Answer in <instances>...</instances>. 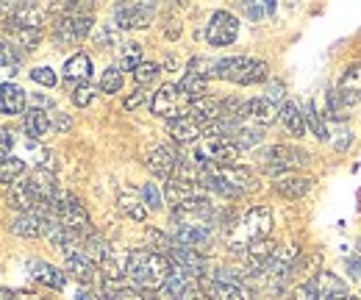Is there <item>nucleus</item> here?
Returning <instances> with one entry per match:
<instances>
[{"instance_id":"obj_1","label":"nucleus","mask_w":361,"mask_h":300,"mask_svg":"<svg viewBox=\"0 0 361 300\" xmlns=\"http://www.w3.org/2000/svg\"><path fill=\"white\" fill-rule=\"evenodd\" d=\"M173 264L167 256H159L153 251H131L128 253V278L136 289H161Z\"/></svg>"},{"instance_id":"obj_2","label":"nucleus","mask_w":361,"mask_h":300,"mask_svg":"<svg viewBox=\"0 0 361 300\" xmlns=\"http://www.w3.org/2000/svg\"><path fill=\"white\" fill-rule=\"evenodd\" d=\"M272 231V209L270 206H253L247 215L242 217L236 234L231 236V251H239L245 253L253 242H262L267 239Z\"/></svg>"},{"instance_id":"obj_3","label":"nucleus","mask_w":361,"mask_h":300,"mask_svg":"<svg viewBox=\"0 0 361 300\" xmlns=\"http://www.w3.org/2000/svg\"><path fill=\"white\" fill-rule=\"evenodd\" d=\"M298 256V248L295 245H286V248H278L275 251V256L259 270V272H253L250 275V281L259 287V289H264V292H281L283 289V284H286V278L292 275V261Z\"/></svg>"},{"instance_id":"obj_4","label":"nucleus","mask_w":361,"mask_h":300,"mask_svg":"<svg viewBox=\"0 0 361 300\" xmlns=\"http://www.w3.org/2000/svg\"><path fill=\"white\" fill-rule=\"evenodd\" d=\"M217 78L233 81V84H259L267 78V61L259 59H247V56H231L217 61Z\"/></svg>"},{"instance_id":"obj_5","label":"nucleus","mask_w":361,"mask_h":300,"mask_svg":"<svg viewBox=\"0 0 361 300\" xmlns=\"http://www.w3.org/2000/svg\"><path fill=\"white\" fill-rule=\"evenodd\" d=\"M239 148L226 136H203L195 148V162L200 167H233Z\"/></svg>"},{"instance_id":"obj_6","label":"nucleus","mask_w":361,"mask_h":300,"mask_svg":"<svg viewBox=\"0 0 361 300\" xmlns=\"http://www.w3.org/2000/svg\"><path fill=\"white\" fill-rule=\"evenodd\" d=\"M200 287L209 300H247V289L242 287V275L231 272L228 267H220L214 275H203Z\"/></svg>"},{"instance_id":"obj_7","label":"nucleus","mask_w":361,"mask_h":300,"mask_svg":"<svg viewBox=\"0 0 361 300\" xmlns=\"http://www.w3.org/2000/svg\"><path fill=\"white\" fill-rule=\"evenodd\" d=\"M189 106H192V100L180 92L178 84H164L153 95V100H150V112L156 117H167L170 123L178 120V117H186Z\"/></svg>"},{"instance_id":"obj_8","label":"nucleus","mask_w":361,"mask_h":300,"mask_svg":"<svg viewBox=\"0 0 361 300\" xmlns=\"http://www.w3.org/2000/svg\"><path fill=\"white\" fill-rule=\"evenodd\" d=\"M306 162H309V153L295 148V145H272L267 150H262V164L275 175L298 170Z\"/></svg>"},{"instance_id":"obj_9","label":"nucleus","mask_w":361,"mask_h":300,"mask_svg":"<svg viewBox=\"0 0 361 300\" xmlns=\"http://www.w3.org/2000/svg\"><path fill=\"white\" fill-rule=\"evenodd\" d=\"M92 31V14L90 11H78V14H64L56 25H53V37L61 44H78Z\"/></svg>"},{"instance_id":"obj_10","label":"nucleus","mask_w":361,"mask_h":300,"mask_svg":"<svg viewBox=\"0 0 361 300\" xmlns=\"http://www.w3.org/2000/svg\"><path fill=\"white\" fill-rule=\"evenodd\" d=\"M156 14L153 3H117L114 6V20L120 31H131V28H147L150 20Z\"/></svg>"},{"instance_id":"obj_11","label":"nucleus","mask_w":361,"mask_h":300,"mask_svg":"<svg viewBox=\"0 0 361 300\" xmlns=\"http://www.w3.org/2000/svg\"><path fill=\"white\" fill-rule=\"evenodd\" d=\"M239 34V23L231 11H214L212 20H209V28H206V40L214 47H226L236 40Z\"/></svg>"},{"instance_id":"obj_12","label":"nucleus","mask_w":361,"mask_h":300,"mask_svg":"<svg viewBox=\"0 0 361 300\" xmlns=\"http://www.w3.org/2000/svg\"><path fill=\"white\" fill-rule=\"evenodd\" d=\"M164 198H167V203H170L173 212H176V209L186 206V203H192V200H203V198H206V186H200V184H189V181H178V178H170L167 186H164Z\"/></svg>"},{"instance_id":"obj_13","label":"nucleus","mask_w":361,"mask_h":300,"mask_svg":"<svg viewBox=\"0 0 361 300\" xmlns=\"http://www.w3.org/2000/svg\"><path fill=\"white\" fill-rule=\"evenodd\" d=\"M167 256H170V264H173V267H180V270L189 272L192 278H203L206 270H209V261H206L203 253H197V251H192V248H183V245H173Z\"/></svg>"},{"instance_id":"obj_14","label":"nucleus","mask_w":361,"mask_h":300,"mask_svg":"<svg viewBox=\"0 0 361 300\" xmlns=\"http://www.w3.org/2000/svg\"><path fill=\"white\" fill-rule=\"evenodd\" d=\"M176 245L192 248V251H203L206 245H212V225H197V222H176Z\"/></svg>"},{"instance_id":"obj_15","label":"nucleus","mask_w":361,"mask_h":300,"mask_svg":"<svg viewBox=\"0 0 361 300\" xmlns=\"http://www.w3.org/2000/svg\"><path fill=\"white\" fill-rule=\"evenodd\" d=\"M178 162H180V156L170 145H159V148H153V150L147 153V167L153 170V175H159V178H164V181H170V178L176 175Z\"/></svg>"},{"instance_id":"obj_16","label":"nucleus","mask_w":361,"mask_h":300,"mask_svg":"<svg viewBox=\"0 0 361 300\" xmlns=\"http://www.w3.org/2000/svg\"><path fill=\"white\" fill-rule=\"evenodd\" d=\"M312 287L317 292V300H345L348 298V287L339 275L328 272V270H319L314 278H309Z\"/></svg>"},{"instance_id":"obj_17","label":"nucleus","mask_w":361,"mask_h":300,"mask_svg":"<svg viewBox=\"0 0 361 300\" xmlns=\"http://www.w3.org/2000/svg\"><path fill=\"white\" fill-rule=\"evenodd\" d=\"M278 112H281V109H278L275 103H270L267 97H256V100H250V103L242 106L239 120H242V123L250 120V123H256V126H270V123H275Z\"/></svg>"},{"instance_id":"obj_18","label":"nucleus","mask_w":361,"mask_h":300,"mask_svg":"<svg viewBox=\"0 0 361 300\" xmlns=\"http://www.w3.org/2000/svg\"><path fill=\"white\" fill-rule=\"evenodd\" d=\"M28 186H31V192L37 195V200H39V209L47 206V203H53L56 200V175L45 167H39V170L31 172V178H28Z\"/></svg>"},{"instance_id":"obj_19","label":"nucleus","mask_w":361,"mask_h":300,"mask_svg":"<svg viewBox=\"0 0 361 300\" xmlns=\"http://www.w3.org/2000/svg\"><path fill=\"white\" fill-rule=\"evenodd\" d=\"M28 272H31V278L37 281V284H42V287H50V289H64V284H67V275L59 270V267H53V264H47V261H31L28 264Z\"/></svg>"},{"instance_id":"obj_20","label":"nucleus","mask_w":361,"mask_h":300,"mask_svg":"<svg viewBox=\"0 0 361 300\" xmlns=\"http://www.w3.org/2000/svg\"><path fill=\"white\" fill-rule=\"evenodd\" d=\"M336 92H339V97H342L345 106H356V103H361V64L345 70V76L339 78Z\"/></svg>"},{"instance_id":"obj_21","label":"nucleus","mask_w":361,"mask_h":300,"mask_svg":"<svg viewBox=\"0 0 361 300\" xmlns=\"http://www.w3.org/2000/svg\"><path fill=\"white\" fill-rule=\"evenodd\" d=\"M8 206L17 209L20 215H23V212H37V209H39V200H37V195L31 192L28 181H17V184L8 186Z\"/></svg>"},{"instance_id":"obj_22","label":"nucleus","mask_w":361,"mask_h":300,"mask_svg":"<svg viewBox=\"0 0 361 300\" xmlns=\"http://www.w3.org/2000/svg\"><path fill=\"white\" fill-rule=\"evenodd\" d=\"M92 76V61L87 53H75L73 59H67V64H64V81L73 86H81L87 84Z\"/></svg>"},{"instance_id":"obj_23","label":"nucleus","mask_w":361,"mask_h":300,"mask_svg":"<svg viewBox=\"0 0 361 300\" xmlns=\"http://www.w3.org/2000/svg\"><path fill=\"white\" fill-rule=\"evenodd\" d=\"M11 231H14L17 236L34 239V236L45 234V217H42V212H23V215L14 217V222H11Z\"/></svg>"},{"instance_id":"obj_24","label":"nucleus","mask_w":361,"mask_h":300,"mask_svg":"<svg viewBox=\"0 0 361 300\" xmlns=\"http://www.w3.org/2000/svg\"><path fill=\"white\" fill-rule=\"evenodd\" d=\"M309 189H312V178H300V175H289V172L275 175V192L283 198H303Z\"/></svg>"},{"instance_id":"obj_25","label":"nucleus","mask_w":361,"mask_h":300,"mask_svg":"<svg viewBox=\"0 0 361 300\" xmlns=\"http://www.w3.org/2000/svg\"><path fill=\"white\" fill-rule=\"evenodd\" d=\"M0 112L3 114H23L25 112V92L17 84H0Z\"/></svg>"},{"instance_id":"obj_26","label":"nucleus","mask_w":361,"mask_h":300,"mask_svg":"<svg viewBox=\"0 0 361 300\" xmlns=\"http://www.w3.org/2000/svg\"><path fill=\"white\" fill-rule=\"evenodd\" d=\"M67 272L78 281V284H92L94 278H97V267H94V261L90 256H84V253H73V256H67Z\"/></svg>"},{"instance_id":"obj_27","label":"nucleus","mask_w":361,"mask_h":300,"mask_svg":"<svg viewBox=\"0 0 361 300\" xmlns=\"http://www.w3.org/2000/svg\"><path fill=\"white\" fill-rule=\"evenodd\" d=\"M278 117H281V123L286 126V131H289L292 136H303V131H306V114L300 112V106H298L295 100H286V103L281 106Z\"/></svg>"},{"instance_id":"obj_28","label":"nucleus","mask_w":361,"mask_h":300,"mask_svg":"<svg viewBox=\"0 0 361 300\" xmlns=\"http://www.w3.org/2000/svg\"><path fill=\"white\" fill-rule=\"evenodd\" d=\"M275 245H272L270 239H262V242H253L247 251H245V258H247V267H250V275L253 272H259L272 256H275Z\"/></svg>"},{"instance_id":"obj_29","label":"nucleus","mask_w":361,"mask_h":300,"mask_svg":"<svg viewBox=\"0 0 361 300\" xmlns=\"http://www.w3.org/2000/svg\"><path fill=\"white\" fill-rule=\"evenodd\" d=\"M262 136H264V133H262V126H256V123H239L228 139L242 150V148H256V145L262 142Z\"/></svg>"},{"instance_id":"obj_30","label":"nucleus","mask_w":361,"mask_h":300,"mask_svg":"<svg viewBox=\"0 0 361 300\" xmlns=\"http://www.w3.org/2000/svg\"><path fill=\"white\" fill-rule=\"evenodd\" d=\"M142 203H145V200H142V192H136L131 186L120 189V209L131 217V220H139V222H142V220L147 217V209H145Z\"/></svg>"},{"instance_id":"obj_31","label":"nucleus","mask_w":361,"mask_h":300,"mask_svg":"<svg viewBox=\"0 0 361 300\" xmlns=\"http://www.w3.org/2000/svg\"><path fill=\"white\" fill-rule=\"evenodd\" d=\"M200 126L192 120V117H178V120H173L170 123V136L180 142V145H189V142H197V136H200Z\"/></svg>"},{"instance_id":"obj_32","label":"nucleus","mask_w":361,"mask_h":300,"mask_svg":"<svg viewBox=\"0 0 361 300\" xmlns=\"http://www.w3.org/2000/svg\"><path fill=\"white\" fill-rule=\"evenodd\" d=\"M47 128H50V117H47L42 109H31V112L25 114V133H28L31 139L45 136Z\"/></svg>"},{"instance_id":"obj_33","label":"nucleus","mask_w":361,"mask_h":300,"mask_svg":"<svg viewBox=\"0 0 361 300\" xmlns=\"http://www.w3.org/2000/svg\"><path fill=\"white\" fill-rule=\"evenodd\" d=\"M206 84L209 81H203V78H197V76H192V73H186L183 78L178 81V89L195 103V100H200V97H206Z\"/></svg>"},{"instance_id":"obj_34","label":"nucleus","mask_w":361,"mask_h":300,"mask_svg":"<svg viewBox=\"0 0 361 300\" xmlns=\"http://www.w3.org/2000/svg\"><path fill=\"white\" fill-rule=\"evenodd\" d=\"M84 256H90L92 261H103V258L111 253V248H109V242L103 239V236H97V234H90L84 242Z\"/></svg>"},{"instance_id":"obj_35","label":"nucleus","mask_w":361,"mask_h":300,"mask_svg":"<svg viewBox=\"0 0 361 300\" xmlns=\"http://www.w3.org/2000/svg\"><path fill=\"white\" fill-rule=\"evenodd\" d=\"M8 28V34H11V42L20 44V47H37L39 40H42V31H37V28H14V25H6Z\"/></svg>"},{"instance_id":"obj_36","label":"nucleus","mask_w":361,"mask_h":300,"mask_svg":"<svg viewBox=\"0 0 361 300\" xmlns=\"http://www.w3.org/2000/svg\"><path fill=\"white\" fill-rule=\"evenodd\" d=\"M306 126H312L317 139H331V128L325 126V120H322V114H319L314 100H309V106H306Z\"/></svg>"},{"instance_id":"obj_37","label":"nucleus","mask_w":361,"mask_h":300,"mask_svg":"<svg viewBox=\"0 0 361 300\" xmlns=\"http://www.w3.org/2000/svg\"><path fill=\"white\" fill-rule=\"evenodd\" d=\"M20 50H17V44L11 42V40H6V37H0V64L3 67H8L11 73H17V67H20Z\"/></svg>"},{"instance_id":"obj_38","label":"nucleus","mask_w":361,"mask_h":300,"mask_svg":"<svg viewBox=\"0 0 361 300\" xmlns=\"http://www.w3.org/2000/svg\"><path fill=\"white\" fill-rule=\"evenodd\" d=\"M25 172V162L23 159H6L3 164H0V181L6 184V186H11V184H17V178Z\"/></svg>"},{"instance_id":"obj_39","label":"nucleus","mask_w":361,"mask_h":300,"mask_svg":"<svg viewBox=\"0 0 361 300\" xmlns=\"http://www.w3.org/2000/svg\"><path fill=\"white\" fill-rule=\"evenodd\" d=\"M120 89H123V70H120V67L103 70V76H100V92L114 95V92H120Z\"/></svg>"},{"instance_id":"obj_40","label":"nucleus","mask_w":361,"mask_h":300,"mask_svg":"<svg viewBox=\"0 0 361 300\" xmlns=\"http://www.w3.org/2000/svg\"><path fill=\"white\" fill-rule=\"evenodd\" d=\"M142 64V44L128 42L120 50V70H136Z\"/></svg>"},{"instance_id":"obj_41","label":"nucleus","mask_w":361,"mask_h":300,"mask_svg":"<svg viewBox=\"0 0 361 300\" xmlns=\"http://www.w3.org/2000/svg\"><path fill=\"white\" fill-rule=\"evenodd\" d=\"M156 76H159V64H153V61H142V64L134 70V78H136V84L139 86L150 84Z\"/></svg>"},{"instance_id":"obj_42","label":"nucleus","mask_w":361,"mask_h":300,"mask_svg":"<svg viewBox=\"0 0 361 300\" xmlns=\"http://www.w3.org/2000/svg\"><path fill=\"white\" fill-rule=\"evenodd\" d=\"M142 200H145V209H161V192L156 184H145L142 186Z\"/></svg>"},{"instance_id":"obj_43","label":"nucleus","mask_w":361,"mask_h":300,"mask_svg":"<svg viewBox=\"0 0 361 300\" xmlns=\"http://www.w3.org/2000/svg\"><path fill=\"white\" fill-rule=\"evenodd\" d=\"M92 97H94V86H90V84H81V86H75L73 89V103L75 106H90L92 103Z\"/></svg>"},{"instance_id":"obj_44","label":"nucleus","mask_w":361,"mask_h":300,"mask_svg":"<svg viewBox=\"0 0 361 300\" xmlns=\"http://www.w3.org/2000/svg\"><path fill=\"white\" fill-rule=\"evenodd\" d=\"M31 78L42 86H56V81H59L50 67H34V70H31Z\"/></svg>"},{"instance_id":"obj_45","label":"nucleus","mask_w":361,"mask_h":300,"mask_svg":"<svg viewBox=\"0 0 361 300\" xmlns=\"http://www.w3.org/2000/svg\"><path fill=\"white\" fill-rule=\"evenodd\" d=\"M245 11H247V17L259 20V17H264V14L275 11V3H272V0H264V6H259V3H245Z\"/></svg>"},{"instance_id":"obj_46","label":"nucleus","mask_w":361,"mask_h":300,"mask_svg":"<svg viewBox=\"0 0 361 300\" xmlns=\"http://www.w3.org/2000/svg\"><path fill=\"white\" fill-rule=\"evenodd\" d=\"M11 148H14V133H11L8 128H0V164L8 159Z\"/></svg>"},{"instance_id":"obj_47","label":"nucleus","mask_w":361,"mask_h":300,"mask_svg":"<svg viewBox=\"0 0 361 300\" xmlns=\"http://www.w3.org/2000/svg\"><path fill=\"white\" fill-rule=\"evenodd\" d=\"M264 97H267L270 103H275V106H278V103L286 97V89H283V84H281V81H270V84H267V95H264Z\"/></svg>"},{"instance_id":"obj_48","label":"nucleus","mask_w":361,"mask_h":300,"mask_svg":"<svg viewBox=\"0 0 361 300\" xmlns=\"http://www.w3.org/2000/svg\"><path fill=\"white\" fill-rule=\"evenodd\" d=\"M292 300H317V292H314V287H312V281L300 284V287L292 292Z\"/></svg>"},{"instance_id":"obj_49","label":"nucleus","mask_w":361,"mask_h":300,"mask_svg":"<svg viewBox=\"0 0 361 300\" xmlns=\"http://www.w3.org/2000/svg\"><path fill=\"white\" fill-rule=\"evenodd\" d=\"M97 44H103V47H109V44L117 42V28H103V31H97Z\"/></svg>"},{"instance_id":"obj_50","label":"nucleus","mask_w":361,"mask_h":300,"mask_svg":"<svg viewBox=\"0 0 361 300\" xmlns=\"http://www.w3.org/2000/svg\"><path fill=\"white\" fill-rule=\"evenodd\" d=\"M145 100H147V92H145V89L139 86V89H136L134 95H131V97L126 100V109L131 112V109H136V106H139V103H145Z\"/></svg>"},{"instance_id":"obj_51","label":"nucleus","mask_w":361,"mask_h":300,"mask_svg":"<svg viewBox=\"0 0 361 300\" xmlns=\"http://www.w3.org/2000/svg\"><path fill=\"white\" fill-rule=\"evenodd\" d=\"M53 126H56V131H70V128H73V120H70L64 112H56V117H53Z\"/></svg>"},{"instance_id":"obj_52","label":"nucleus","mask_w":361,"mask_h":300,"mask_svg":"<svg viewBox=\"0 0 361 300\" xmlns=\"http://www.w3.org/2000/svg\"><path fill=\"white\" fill-rule=\"evenodd\" d=\"M348 270H350V278H361V256L348 258Z\"/></svg>"},{"instance_id":"obj_53","label":"nucleus","mask_w":361,"mask_h":300,"mask_svg":"<svg viewBox=\"0 0 361 300\" xmlns=\"http://www.w3.org/2000/svg\"><path fill=\"white\" fill-rule=\"evenodd\" d=\"M173 300H200V295H197V287H192V289L180 292L178 298H173Z\"/></svg>"},{"instance_id":"obj_54","label":"nucleus","mask_w":361,"mask_h":300,"mask_svg":"<svg viewBox=\"0 0 361 300\" xmlns=\"http://www.w3.org/2000/svg\"><path fill=\"white\" fill-rule=\"evenodd\" d=\"M75 300H106V298H97V295L90 292V289H81V292L75 295Z\"/></svg>"},{"instance_id":"obj_55","label":"nucleus","mask_w":361,"mask_h":300,"mask_svg":"<svg viewBox=\"0 0 361 300\" xmlns=\"http://www.w3.org/2000/svg\"><path fill=\"white\" fill-rule=\"evenodd\" d=\"M14 300H42V298L34 295V292H14Z\"/></svg>"},{"instance_id":"obj_56","label":"nucleus","mask_w":361,"mask_h":300,"mask_svg":"<svg viewBox=\"0 0 361 300\" xmlns=\"http://www.w3.org/2000/svg\"><path fill=\"white\" fill-rule=\"evenodd\" d=\"M0 300H14V292L11 289H0Z\"/></svg>"},{"instance_id":"obj_57","label":"nucleus","mask_w":361,"mask_h":300,"mask_svg":"<svg viewBox=\"0 0 361 300\" xmlns=\"http://www.w3.org/2000/svg\"><path fill=\"white\" fill-rule=\"evenodd\" d=\"M359 248H361V242H359Z\"/></svg>"},{"instance_id":"obj_58","label":"nucleus","mask_w":361,"mask_h":300,"mask_svg":"<svg viewBox=\"0 0 361 300\" xmlns=\"http://www.w3.org/2000/svg\"><path fill=\"white\" fill-rule=\"evenodd\" d=\"M150 300H156V298H150Z\"/></svg>"},{"instance_id":"obj_59","label":"nucleus","mask_w":361,"mask_h":300,"mask_svg":"<svg viewBox=\"0 0 361 300\" xmlns=\"http://www.w3.org/2000/svg\"><path fill=\"white\" fill-rule=\"evenodd\" d=\"M286 300H292V298H286Z\"/></svg>"}]
</instances>
